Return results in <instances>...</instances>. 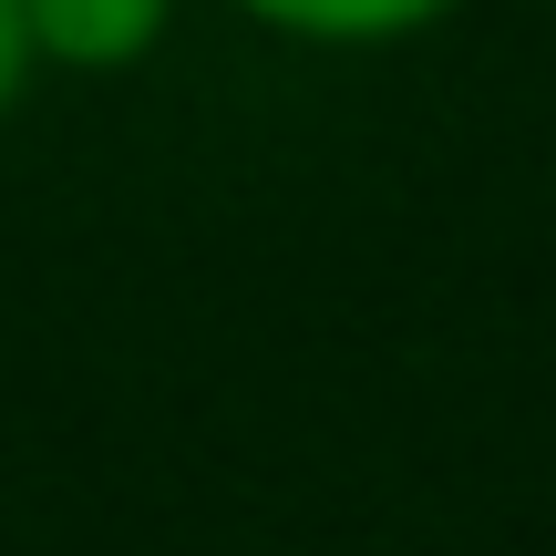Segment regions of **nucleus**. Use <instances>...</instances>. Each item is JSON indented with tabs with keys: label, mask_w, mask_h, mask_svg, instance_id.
Masks as SVG:
<instances>
[{
	"label": "nucleus",
	"mask_w": 556,
	"mask_h": 556,
	"mask_svg": "<svg viewBox=\"0 0 556 556\" xmlns=\"http://www.w3.org/2000/svg\"><path fill=\"white\" fill-rule=\"evenodd\" d=\"M31 73H41V52H31V21H21V0H0V124L21 114Z\"/></svg>",
	"instance_id": "obj_3"
},
{
	"label": "nucleus",
	"mask_w": 556,
	"mask_h": 556,
	"mask_svg": "<svg viewBox=\"0 0 556 556\" xmlns=\"http://www.w3.org/2000/svg\"><path fill=\"white\" fill-rule=\"evenodd\" d=\"M41 73H135L165 52L176 0H21Z\"/></svg>",
	"instance_id": "obj_1"
},
{
	"label": "nucleus",
	"mask_w": 556,
	"mask_h": 556,
	"mask_svg": "<svg viewBox=\"0 0 556 556\" xmlns=\"http://www.w3.org/2000/svg\"><path fill=\"white\" fill-rule=\"evenodd\" d=\"M248 31L299 41V52H392V41H422L464 11V0H227Z\"/></svg>",
	"instance_id": "obj_2"
}]
</instances>
